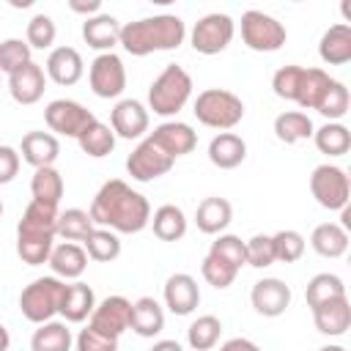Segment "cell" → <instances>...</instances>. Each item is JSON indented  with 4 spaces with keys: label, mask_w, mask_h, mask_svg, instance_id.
Here are the masks:
<instances>
[{
    "label": "cell",
    "mask_w": 351,
    "mask_h": 351,
    "mask_svg": "<svg viewBox=\"0 0 351 351\" xmlns=\"http://www.w3.org/2000/svg\"><path fill=\"white\" fill-rule=\"evenodd\" d=\"M88 214L96 228H107L115 233H140L151 222V206L145 195L134 192L121 178H110L101 184Z\"/></svg>",
    "instance_id": "1"
},
{
    "label": "cell",
    "mask_w": 351,
    "mask_h": 351,
    "mask_svg": "<svg viewBox=\"0 0 351 351\" xmlns=\"http://www.w3.org/2000/svg\"><path fill=\"white\" fill-rule=\"evenodd\" d=\"M184 36H186V25H184L181 16H176V14H156V16H145V19L121 25L118 44L129 55L145 58L151 52L178 49L184 44Z\"/></svg>",
    "instance_id": "2"
},
{
    "label": "cell",
    "mask_w": 351,
    "mask_h": 351,
    "mask_svg": "<svg viewBox=\"0 0 351 351\" xmlns=\"http://www.w3.org/2000/svg\"><path fill=\"white\" fill-rule=\"evenodd\" d=\"M189 96H192V77L178 63H167L148 88V110H154L162 118H170L178 110H184Z\"/></svg>",
    "instance_id": "3"
},
{
    "label": "cell",
    "mask_w": 351,
    "mask_h": 351,
    "mask_svg": "<svg viewBox=\"0 0 351 351\" xmlns=\"http://www.w3.org/2000/svg\"><path fill=\"white\" fill-rule=\"evenodd\" d=\"M192 112H195V118L203 126L228 132L236 123H241V118H244V101L236 93L225 90V88H206L203 93H197Z\"/></svg>",
    "instance_id": "4"
},
{
    "label": "cell",
    "mask_w": 351,
    "mask_h": 351,
    "mask_svg": "<svg viewBox=\"0 0 351 351\" xmlns=\"http://www.w3.org/2000/svg\"><path fill=\"white\" fill-rule=\"evenodd\" d=\"M63 280L52 277H38L30 285L22 288L19 293V310L30 324H47L58 315L60 310V296H63Z\"/></svg>",
    "instance_id": "5"
},
{
    "label": "cell",
    "mask_w": 351,
    "mask_h": 351,
    "mask_svg": "<svg viewBox=\"0 0 351 351\" xmlns=\"http://www.w3.org/2000/svg\"><path fill=\"white\" fill-rule=\"evenodd\" d=\"M288 33L285 25L263 11H244L241 14V41L252 52H277L285 44Z\"/></svg>",
    "instance_id": "6"
},
{
    "label": "cell",
    "mask_w": 351,
    "mask_h": 351,
    "mask_svg": "<svg viewBox=\"0 0 351 351\" xmlns=\"http://www.w3.org/2000/svg\"><path fill=\"white\" fill-rule=\"evenodd\" d=\"M310 192L315 197L318 206L329 208V211H340L348 206V195H351V184L343 167L337 165H318L310 176Z\"/></svg>",
    "instance_id": "7"
},
{
    "label": "cell",
    "mask_w": 351,
    "mask_h": 351,
    "mask_svg": "<svg viewBox=\"0 0 351 351\" xmlns=\"http://www.w3.org/2000/svg\"><path fill=\"white\" fill-rule=\"evenodd\" d=\"M233 33H236L233 19L228 14L214 11V14H206V16H200L195 22L189 41H192V49L195 52H200V55H217V52L228 49V44L233 41Z\"/></svg>",
    "instance_id": "8"
},
{
    "label": "cell",
    "mask_w": 351,
    "mask_h": 351,
    "mask_svg": "<svg viewBox=\"0 0 351 351\" xmlns=\"http://www.w3.org/2000/svg\"><path fill=\"white\" fill-rule=\"evenodd\" d=\"M88 82H90V90L99 99H115V96H121L123 88H126L123 60L115 52L96 55L93 63H90V69H88Z\"/></svg>",
    "instance_id": "9"
},
{
    "label": "cell",
    "mask_w": 351,
    "mask_h": 351,
    "mask_svg": "<svg viewBox=\"0 0 351 351\" xmlns=\"http://www.w3.org/2000/svg\"><path fill=\"white\" fill-rule=\"evenodd\" d=\"M44 121H47L49 132L63 134V137H74V140H77V137L82 134V129H85L88 123L96 121V115H93L88 107H82L80 101H71V99H55V101L47 104V110H44Z\"/></svg>",
    "instance_id": "10"
},
{
    "label": "cell",
    "mask_w": 351,
    "mask_h": 351,
    "mask_svg": "<svg viewBox=\"0 0 351 351\" xmlns=\"http://www.w3.org/2000/svg\"><path fill=\"white\" fill-rule=\"evenodd\" d=\"M88 326H90L93 332L104 335V337L118 340V337L132 326V302H129L126 296H118V293L101 299V302L93 307Z\"/></svg>",
    "instance_id": "11"
},
{
    "label": "cell",
    "mask_w": 351,
    "mask_h": 351,
    "mask_svg": "<svg viewBox=\"0 0 351 351\" xmlns=\"http://www.w3.org/2000/svg\"><path fill=\"white\" fill-rule=\"evenodd\" d=\"M176 165L173 156H167L151 137H145L129 156H126V173L134 178V181H154L165 173H170Z\"/></svg>",
    "instance_id": "12"
},
{
    "label": "cell",
    "mask_w": 351,
    "mask_h": 351,
    "mask_svg": "<svg viewBox=\"0 0 351 351\" xmlns=\"http://www.w3.org/2000/svg\"><path fill=\"white\" fill-rule=\"evenodd\" d=\"M250 302L255 307L258 315L263 318H277L288 310L291 304V288L277 280V277H263L252 285V293H250Z\"/></svg>",
    "instance_id": "13"
},
{
    "label": "cell",
    "mask_w": 351,
    "mask_h": 351,
    "mask_svg": "<svg viewBox=\"0 0 351 351\" xmlns=\"http://www.w3.org/2000/svg\"><path fill=\"white\" fill-rule=\"evenodd\" d=\"M148 110L137 99H121L110 112V129L123 140H137L148 132Z\"/></svg>",
    "instance_id": "14"
},
{
    "label": "cell",
    "mask_w": 351,
    "mask_h": 351,
    "mask_svg": "<svg viewBox=\"0 0 351 351\" xmlns=\"http://www.w3.org/2000/svg\"><path fill=\"white\" fill-rule=\"evenodd\" d=\"M148 137L173 159L184 156V154H192L195 145H197V132L189 123H184V121H165Z\"/></svg>",
    "instance_id": "15"
},
{
    "label": "cell",
    "mask_w": 351,
    "mask_h": 351,
    "mask_svg": "<svg viewBox=\"0 0 351 351\" xmlns=\"http://www.w3.org/2000/svg\"><path fill=\"white\" fill-rule=\"evenodd\" d=\"M58 206L30 200L22 211V219L16 225V236H33V239H55L58 236Z\"/></svg>",
    "instance_id": "16"
},
{
    "label": "cell",
    "mask_w": 351,
    "mask_h": 351,
    "mask_svg": "<svg viewBox=\"0 0 351 351\" xmlns=\"http://www.w3.org/2000/svg\"><path fill=\"white\" fill-rule=\"evenodd\" d=\"M47 90V74L38 63H27L22 69H16L14 74H8V93L16 104H36Z\"/></svg>",
    "instance_id": "17"
},
{
    "label": "cell",
    "mask_w": 351,
    "mask_h": 351,
    "mask_svg": "<svg viewBox=\"0 0 351 351\" xmlns=\"http://www.w3.org/2000/svg\"><path fill=\"white\" fill-rule=\"evenodd\" d=\"M165 304L173 315H189L197 304H200V288H197V280L192 274H170L167 282H165Z\"/></svg>",
    "instance_id": "18"
},
{
    "label": "cell",
    "mask_w": 351,
    "mask_h": 351,
    "mask_svg": "<svg viewBox=\"0 0 351 351\" xmlns=\"http://www.w3.org/2000/svg\"><path fill=\"white\" fill-rule=\"evenodd\" d=\"M313 321H315V329L321 335H329V337L346 335L348 326H351V304H348V296L329 299V302L313 307Z\"/></svg>",
    "instance_id": "19"
},
{
    "label": "cell",
    "mask_w": 351,
    "mask_h": 351,
    "mask_svg": "<svg viewBox=\"0 0 351 351\" xmlns=\"http://www.w3.org/2000/svg\"><path fill=\"white\" fill-rule=\"evenodd\" d=\"M85 71L82 55L74 47H55L47 58V77L55 85H74Z\"/></svg>",
    "instance_id": "20"
},
{
    "label": "cell",
    "mask_w": 351,
    "mask_h": 351,
    "mask_svg": "<svg viewBox=\"0 0 351 351\" xmlns=\"http://www.w3.org/2000/svg\"><path fill=\"white\" fill-rule=\"evenodd\" d=\"M96 307V296H93V288L88 282H71V285H63V296H60V315L66 324H80L85 318H90Z\"/></svg>",
    "instance_id": "21"
},
{
    "label": "cell",
    "mask_w": 351,
    "mask_h": 351,
    "mask_svg": "<svg viewBox=\"0 0 351 351\" xmlns=\"http://www.w3.org/2000/svg\"><path fill=\"white\" fill-rule=\"evenodd\" d=\"M19 151H22V159L38 170V167H52L55 165V159L60 156V143L52 132H27L22 137Z\"/></svg>",
    "instance_id": "22"
},
{
    "label": "cell",
    "mask_w": 351,
    "mask_h": 351,
    "mask_svg": "<svg viewBox=\"0 0 351 351\" xmlns=\"http://www.w3.org/2000/svg\"><path fill=\"white\" fill-rule=\"evenodd\" d=\"M47 263L52 266V274L58 280H77V277H82V271L88 266V252H85V247H80L74 241H63V244L52 247Z\"/></svg>",
    "instance_id": "23"
},
{
    "label": "cell",
    "mask_w": 351,
    "mask_h": 351,
    "mask_svg": "<svg viewBox=\"0 0 351 351\" xmlns=\"http://www.w3.org/2000/svg\"><path fill=\"white\" fill-rule=\"evenodd\" d=\"M82 38L88 47L99 52H112V47L121 38V22L112 14H96L82 22Z\"/></svg>",
    "instance_id": "24"
},
{
    "label": "cell",
    "mask_w": 351,
    "mask_h": 351,
    "mask_svg": "<svg viewBox=\"0 0 351 351\" xmlns=\"http://www.w3.org/2000/svg\"><path fill=\"white\" fill-rule=\"evenodd\" d=\"M233 219V206L225 200V197H203L195 208V225L200 233H208V236H217L222 233Z\"/></svg>",
    "instance_id": "25"
},
{
    "label": "cell",
    "mask_w": 351,
    "mask_h": 351,
    "mask_svg": "<svg viewBox=\"0 0 351 351\" xmlns=\"http://www.w3.org/2000/svg\"><path fill=\"white\" fill-rule=\"evenodd\" d=\"M247 156V143L233 134V132H219L211 143H208V162L219 170H233L244 162Z\"/></svg>",
    "instance_id": "26"
},
{
    "label": "cell",
    "mask_w": 351,
    "mask_h": 351,
    "mask_svg": "<svg viewBox=\"0 0 351 351\" xmlns=\"http://www.w3.org/2000/svg\"><path fill=\"white\" fill-rule=\"evenodd\" d=\"M318 55L324 63L329 66H343L351 60V25L348 22H337L332 25L318 44Z\"/></svg>",
    "instance_id": "27"
},
{
    "label": "cell",
    "mask_w": 351,
    "mask_h": 351,
    "mask_svg": "<svg viewBox=\"0 0 351 351\" xmlns=\"http://www.w3.org/2000/svg\"><path fill=\"white\" fill-rule=\"evenodd\" d=\"M140 337H156L165 329V310L154 296H140L132 302V326Z\"/></svg>",
    "instance_id": "28"
},
{
    "label": "cell",
    "mask_w": 351,
    "mask_h": 351,
    "mask_svg": "<svg viewBox=\"0 0 351 351\" xmlns=\"http://www.w3.org/2000/svg\"><path fill=\"white\" fill-rule=\"evenodd\" d=\"M310 244L321 258H340L348 250V230H343L337 222H321L315 225Z\"/></svg>",
    "instance_id": "29"
},
{
    "label": "cell",
    "mask_w": 351,
    "mask_h": 351,
    "mask_svg": "<svg viewBox=\"0 0 351 351\" xmlns=\"http://www.w3.org/2000/svg\"><path fill=\"white\" fill-rule=\"evenodd\" d=\"M313 132H315V126H313L310 115L302 112V110H288V112H280L274 118V134L285 145H293L299 140H307V137H313Z\"/></svg>",
    "instance_id": "30"
},
{
    "label": "cell",
    "mask_w": 351,
    "mask_h": 351,
    "mask_svg": "<svg viewBox=\"0 0 351 351\" xmlns=\"http://www.w3.org/2000/svg\"><path fill=\"white\" fill-rule=\"evenodd\" d=\"M71 329L66 326V321H47L38 324V329L30 337V348L33 351H71Z\"/></svg>",
    "instance_id": "31"
},
{
    "label": "cell",
    "mask_w": 351,
    "mask_h": 351,
    "mask_svg": "<svg viewBox=\"0 0 351 351\" xmlns=\"http://www.w3.org/2000/svg\"><path fill=\"white\" fill-rule=\"evenodd\" d=\"M151 228H154V236L156 239H162V241H178L186 233V217H184V211L178 206L165 203V206H159L154 211Z\"/></svg>",
    "instance_id": "32"
},
{
    "label": "cell",
    "mask_w": 351,
    "mask_h": 351,
    "mask_svg": "<svg viewBox=\"0 0 351 351\" xmlns=\"http://www.w3.org/2000/svg\"><path fill=\"white\" fill-rule=\"evenodd\" d=\"M329 85H332V77L324 69H302V80H299V90H296V104L304 107V110H315Z\"/></svg>",
    "instance_id": "33"
},
{
    "label": "cell",
    "mask_w": 351,
    "mask_h": 351,
    "mask_svg": "<svg viewBox=\"0 0 351 351\" xmlns=\"http://www.w3.org/2000/svg\"><path fill=\"white\" fill-rule=\"evenodd\" d=\"M77 143H80L82 154H88L93 159H101V156L112 154V148H115V132L107 123L93 121V123H88L82 129V134L77 137Z\"/></svg>",
    "instance_id": "34"
},
{
    "label": "cell",
    "mask_w": 351,
    "mask_h": 351,
    "mask_svg": "<svg viewBox=\"0 0 351 351\" xmlns=\"http://www.w3.org/2000/svg\"><path fill=\"white\" fill-rule=\"evenodd\" d=\"M313 140H315V148L321 154H326V156H343L351 148V132L340 121H329L321 129H315Z\"/></svg>",
    "instance_id": "35"
},
{
    "label": "cell",
    "mask_w": 351,
    "mask_h": 351,
    "mask_svg": "<svg viewBox=\"0 0 351 351\" xmlns=\"http://www.w3.org/2000/svg\"><path fill=\"white\" fill-rule=\"evenodd\" d=\"M30 195H33V200L58 206L60 197H63V176L55 167H38V170H33Z\"/></svg>",
    "instance_id": "36"
},
{
    "label": "cell",
    "mask_w": 351,
    "mask_h": 351,
    "mask_svg": "<svg viewBox=\"0 0 351 351\" xmlns=\"http://www.w3.org/2000/svg\"><path fill=\"white\" fill-rule=\"evenodd\" d=\"M82 244H85L88 258L96 263H110L121 255V239L115 230H107V228H93Z\"/></svg>",
    "instance_id": "37"
},
{
    "label": "cell",
    "mask_w": 351,
    "mask_h": 351,
    "mask_svg": "<svg viewBox=\"0 0 351 351\" xmlns=\"http://www.w3.org/2000/svg\"><path fill=\"white\" fill-rule=\"evenodd\" d=\"M340 296H346V285H343V280L337 274H329V271L315 274L304 288V299H307L310 310L324 304V302H329V299H340Z\"/></svg>",
    "instance_id": "38"
},
{
    "label": "cell",
    "mask_w": 351,
    "mask_h": 351,
    "mask_svg": "<svg viewBox=\"0 0 351 351\" xmlns=\"http://www.w3.org/2000/svg\"><path fill=\"white\" fill-rule=\"evenodd\" d=\"M219 335H222V321L217 315H200V318H195L189 324L186 343L195 351H211L219 343Z\"/></svg>",
    "instance_id": "39"
},
{
    "label": "cell",
    "mask_w": 351,
    "mask_h": 351,
    "mask_svg": "<svg viewBox=\"0 0 351 351\" xmlns=\"http://www.w3.org/2000/svg\"><path fill=\"white\" fill-rule=\"evenodd\" d=\"M93 219L82 208H66L58 214V236L66 241H85L88 233L93 230Z\"/></svg>",
    "instance_id": "40"
},
{
    "label": "cell",
    "mask_w": 351,
    "mask_h": 351,
    "mask_svg": "<svg viewBox=\"0 0 351 351\" xmlns=\"http://www.w3.org/2000/svg\"><path fill=\"white\" fill-rule=\"evenodd\" d=\"M271 247H274V261L280 263H296L304 255V236L299 230H277L271 236Z\"/></svg>",
    "instance_id": "41"
},
{
    "label": "cell",
    "mask_w": 351,
    "mask_h": 351,
    "mask_svg": "<svg viewBox=\"0 0 351 351\" xmlns=\"http://www.w3.org/2000/svg\"><path fill=\"white\" fill-rule=\"evenodd\" d=\"M208 255H214V258L225 261V263H228V266H233L236 271H239V269L247 263V250H244V241H241L239 236H233V233H219V236H217V241H211Z\"/></svg>",
    "instance_id": "42"
},
{
    "label": "cell",
    "mask_w": 351,
    "mask_h": 351,
    "mask_svg": "<svg viewBox=\"0 0 351 351\" xmlns=\"http://www.w3.org/2000/svg\"><path fill=\"white\" fill-rule=\"evenodd\" d=\"M348 104H351L348 88H346L343 82L332 80V85L326 88V93H324V99L318 101L315 110H318L324 118H329V121H340V118L348 112Z\"/></svg>",
    "instance_id": "43"
},
{
    "label": "cell",
    "mask_w": 351,
    "mask_h": 351,
    "mask_svg": "<svg viewBox=\"0 0 351 351\" xmlns=\"http://www.w3.org/2000/svg\"><path fill=\"white\" fill-rule=\"evenodd\" d=\"M55 36H58V27L52 22V16L47 14H36L30 22H27V30H25V41L30 49H49L55 44Z\"/></svg>",
    "instance_id": "44"
},
{
    "label": "cell",
    "mask_w": 351,
    "mask_h": 351,
    "mask_svg": "<svg viewBox=\"0 0 351 351\" xmlns=\"http://www.w3.org/2000/svg\"><path fill=\"white\" fill-rule=\"evenodd\" d=\"M30 47H27V41H22V38H5V41H0V71H5V74H14L16 69H22V66H27L33 58H30Z\"/></svg>",
    "instance_id": "45"
},
{
    "label": "cell",
    "mask_w": 351,
    "mask_h": 351,
    "mask_svg": "<svg viewBox=\"0 0 351 351\" xmlns=\"http://www.w3.org/2000/svg\"><path fill=\"white\" fill-rule=\"evenodd\" d=\"M55 239H33V236H16V255L27 266H41L49 261Z\"/></svg>",
    "instance_id": "46"
},
{
    "label": "cell",
    "mask_w": 351,
    "mask_h": 351,
    "mask_svg": "<svg viewBox=\"0 0 351 351\" xmlns=\"http://www.w3.org/2000/svg\"><path fill=\"white\" fill-rule=\"evenodd\" d=\"M302 69L304 66H280L271 77V90L274 96L285 99V101H296V90H299V80H302Z\"/></svg>",
    "instance_id": "47"
},
{
    "label": "cell",
    "mask_w": 351,
    "mask_h": 351,
    "mask_svg": "<svg viewBox=\"0 0 351 351\" xmlns=\"http://www.w3.org/2000/svg\"><path fill=\"white\" fill-rule=\"evenodd\" d=\"M200 274H203V280L208 282V285H214V288H228V285H233V280H236V269L233 266H228L225 261H219V258H214V255H206L203 258V263H200Z\"/></svg>",
    "instance_id": "48"
},
{
    "label": "cell",
    "mask_w": 351,
    "mask_h": 351,
    "mask_svg": "<svg viewBox=\"0 0 351 351\" xmlns=\"http://www.w3.org/2000/svg\"><path fill=\"white\" fill-rule=\"evenodd\" d=\"M244 250H247V266L266 269V266L274 263L271 236H266V233H258V236H252L250 241H244Z\"/></svg>",
    "instance_id": "49"
},
{
    "label": "cell",
    "mask_w": 351,
    "mask_h": 351,
    "mask_svg": "<svg viewBox=\"0 0 351 351\" xmlns=\"http://www.w3.org/2000/svg\"><path fill=\"white\" fill-rule=\"evenodd\" d=\"M74 346H77V351H118V340L104 337V335L93 332L90 326L80 329V335H77Z\"/></svg>",
    "instance_id": "50"
},
{
    "label": "cell",
    "mask_w": 351,
    "mask_h": 351,
    "mask_svg": "<svg viewBox=\"0 0 351 351\" xmlns=\"http://www.w3.org/2000/svg\"><path fill=\"white\" fill-rule=\"evenodd\" d=\"M19 173V154L11 145H0V184H11Z\"/></svg>",
    "instance_id": "51"
},
{
    "label": "cell",
    "mask_w": 351,
    "mask_h": 351,
    "mask_svg": "<svg viewBox=\"0 0 351 351\" xmlns=\"http://www.w3.org/2000/svg\"><path fill=\"white\" fill-rule=\"evenodd\" d=\"M69 8H71L74 14H85V19H88V16L101 14V11H99V8H101V0H69Z\"/></svg>",
    "instance_id": "52"
},
{
    "label": "cell",
    "mask_w": 351,
    "mask_h": 351,
    "mask_svg": "<svg viewBox=\"0 0 351 351\" xmlns=\"http://www.w3.org/2000/svg\"><path fill=\"white\" fill-rule=\"evenodd\" d=\"M219 351H261V348L247 337H230V340H225L219 346Z\"/></svg>",
    "instance_id": "53"
},
{
    "label": "cell",
    "mask_w": 351,
    "mask_h": 351,
    "mask_svg": "<svg viewBox=\"0 0 351 351\" xmlns=\"http://www.w3.org/2000/svg\"><path fill=\"white\" fill-rule=\"evenodd\" d=\"M151 351H184V348L178 340H159V343H154Z\"/></svg>",
    "instance_id": "54"
},
{
    "label": "cell",
    "mask_w": 351,
    "mask_h": 351,
    "mask_svg": "<svg viewBox=\"0 0 351 351\" xmlns=\"http://www.w3.org/2000/svg\"><path fill=\"white\" fill-rule=\"evenodd\" d=\"M8 346H11V335H8V329L0 324V351H8Z\"/></svg>",
    "instance_id": "55"
},
{
    "label": "cell",
    "mask_w": 351,
    "mask_h": 351,
    "mask_svg": "<svg viewBox=\"0 0 351 351\" xmlns=\"http://www.w3.org/2000/svg\"><path fill=\"white\" fill-rule=\"evenodd\" d=\"M340 211H343V225H340V228L348 230V228H351V208L346 206V208H340Z\"/></svg>",
    "instance_id": "56"
},
{
    "label": "cell",
    "mask_w": 351,
    "mask_h": 351,
    "mask_svg": "<svg viewBox=\"0 0 351 351\" xmlns=\"http://www.w3.org/2000/svg\"><path fill=\"white\" fill-rule=\"evenodd\" d=\"M318 351H346L343 346H324V348H318Z\"/></svg>",
    "instance_id": "57"
},
{
    "label": "cell",
    "mask_w": 351,
    "mask_h": 351,
    "mask_svg": "<svg viewBox=\"0 0 351 351\" xmlns=\"http://www.w3.org/2000/svg\"><path fill=\"white\" fill-rule=\"evenodd\" d=\"M0 217H3V200H0Z\"/></svg>",
    "instance_id": "58"
}]
</instances>
